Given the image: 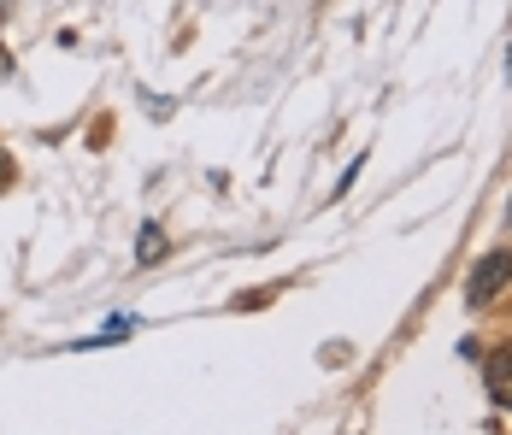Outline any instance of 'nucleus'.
I'll return each mask as SVG.
<instances>
[{
    "mask_svg": "<svg viewBox=\"0 0 512 435\" xmlns=\"http://www.w3.org/2000/svg\"><path fill=\"white\" fill-rule=\"evenodd\" d=\"M489 400H495V406H507V412H512V347H501V353H489Z\"/></svg>",
    "mask_w": 512,
    "mask_h": 435,
    "instance_id": "nucleus-2",
    "label": "nucleus"
},
{
    "mask_svg": "<svg viewBox=\"0 0 512 435\" xmlns=\"http://www.w3.org/2000/svg\"><path fill=\"white\" fill-rule=\"evenodd\" d=\"M507 283H512V253L507 247H495V253H483V259L471 265V277H465V300H471V306H489Z\"/></svg>",
    "mask_w": 512,
    "mask_h": 435,
    "instance_id": "nucleus-1",
    "label": "nucleus"
},
{
    "mask_svg": "<svg viewBox=\"0 0 512 435\" xmlns=\"http://www.w3.org/2000/svg\"><path fill=\"white\" fill-rule=\"evenodd\" d=\"M136 259H142V265H159V259H165V230H159V224H142V242H136Z\"/></svg>",
    "mask_w": 512,
    "mask_h": 435,
    "instance_id": "nucleus-3",
    "label": "nucleus"
}]
</instances>
